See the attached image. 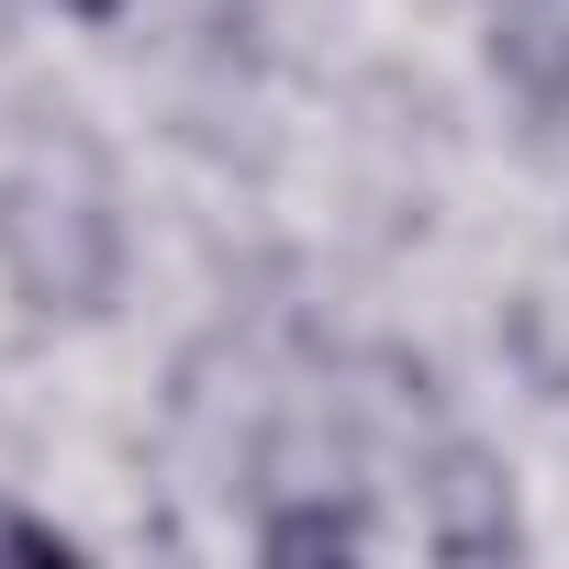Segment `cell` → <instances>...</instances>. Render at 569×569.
Masks as SVG:
<instances>
[{
  "label": "cell",
  "mask_w": 569,
  "mask_h": 569,
  "mask_svg": "<svg viewBox=\"0 0 569 569\" xmlns=\"http://www.w3.org/2000/svg\"><path fill=\"white\" fill-rule=\"evenodd\" d=\"M0 558H79V536L46 525V513H23V502H0Z\"/></svg>",
  "instance_id": "1"
},
{
  "label": "cell",
  "mask_w": 569,
  "mask_h": 569,
  "mask_svg": "<svg viewBox=\"0 0 569 569\" xmlns=\"http://www.w3.org/2000/svg\"><path fill=\"white\" fill-rule=\"evenodd\" d=\"M68 12H79V23H112V12H123V0H68Z\"/></svg>",
  "instance_id": "2"
}]
</instances>
